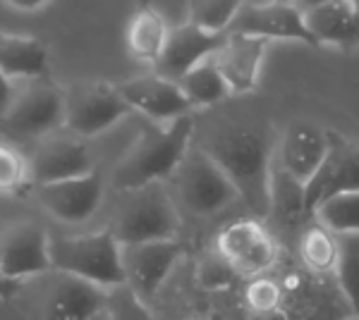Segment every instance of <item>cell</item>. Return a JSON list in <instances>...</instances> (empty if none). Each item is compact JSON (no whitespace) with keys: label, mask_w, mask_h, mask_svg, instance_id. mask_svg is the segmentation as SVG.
Listing matches in <instances>:
<instances>
[{"label":"cell","mask_w":359,"mask_h":320,"mask_svg":"<svg viewBox=\"0 0 359 320\" xmlns=\"http://www.w3.org/2000/svg\"><path fill=\"white\" fill-rule=\"evenodd\" d=\"M228 174L240 199L254 218L271 215V177H273L276 139L259 122H228L206 134L199 146Z\"/></svg>","instance_id":"obj_1"},{"label":"cell","mask_w":359,"mask_h":320,"mask_svg":"<svg viewBox=\"0 0 359 320\" xmlns=\"http://www.w3.org/2000/svg\"><path fill=\"white\" fill-rule=\"evenodd\" d=\"M196 122L192 115H184L170 125L151 127L139 134L132 148L113 170V187L125 194L149 184H163L177 172L182 160L192 151Z\"/></svg>","instance_id":"obj_2"},{"label":"cell","mask_w":359,"mask_h":320,"mask_svg":"<svg viewBox=\"0 0 359 320\" xmlns=\"http://www.w3.org/2000/svg\"><path fill=\"white\" fill-rule=\"evenodd\" d=\"M50 263L60 275L79 277L106 292L127 284L123 246L108 227L89 232V235L50 239Z\"/></svg>","instance_id":"obj_3"},{"label":"cell","mask_w":359,"mask_h":320,"mask_svg":"<svg viewBox=\"0 0 359 320\" xmlns=\"http://www.w3.org/2000/svg\"><path fill=\"white\" fill-rule=\"evenodd\" d=\"M120 246L172 242L180 230V208L165 184L125 191L108 225Z\"/></svg>","instance_id":"obj_4"},{"label":"cell","mask_w":359,"mask_h":320,"mask_svg":"<svg viewBox=\"0 0 359 320\" xmlns=\"http://www.w3.org/2000/svg\"><path fill=\"white\" fill-rule=\"evenodd\" d=\"M172 199L177 208L196 218H211L223 213L240 199L235 184L228 179L201 148H192L177 172L172 174Z\"/></svg>","instance_id":"obj_5"},{"label":"cell","mask_w":359,"mask_h":320,"mask_svg":"<svg viewBox=\"0 0 359 320\" xmlns=\"http://www.w3.org/2000/svg\"><path fill=\"white\" fill-rule=\"evenodd\" d=\"M60 125H65V94L57 86L39 79L27 89L17 91L13 108L0 122V134L5 141H32L46 139Z\"/></svg>","instance_id":"obj_6"},{"label":"cell","mask_w":359,"mask_h":320,"mask_svg":"<svg viewBox=\"0 0 359 320\" xmlns=\"http://www.w3.org/2000/svg\"><path fill=\"white\" fill-rule=\"evenodd\" d=\"M132 108L113 84H82L65 94V127L79 139H94L127 118Z\"/></svg>","instance_id":"obj_7"},{"label":"cell","mask_w":359,"mask_h":320,"mask_svg":"<svg viewBox=\"0 0 359 320\" xmlns=\"http://www.w3.org/2000/svg\"><path fill=\"white\" fill-rule=\"evenodd\" d=\"M216 249L230 270L245 277H262L276 263L278 244L259 218H237L218 232Z\"/></svg>","instance_id":"obj_8"},{"label":"cell","mask_w":359,"mask_h":320,"mask_svg":"<svg viewBox=\"0 0 359 320\" xmlns=\"http://www.w3.org/2000/svg\"><path fill=\"white\" fill-rule=\"evenodd\" d=\"M340 194H359V141L328 130V155L304 187L309 220L321 203Z\"/></svg>","instance_id":"obj_9"},{"label":"cell","mask_w":359,"mask_h":320,"mask_svg":"<svg viewBox=\"0 0 359 320\" xmlns=\"http://www.w3.org/2000/svg\"><path fill=\"white\" fill-rule=\"evenodd\" d=\"M29 170H32V184L41 187V184L67 182V179L96 172V158L84 139L74 134H67V137L50 134L32 151Z\"/></svg>","instance_id":"obj_10"},{"label":"cell","mask_w":359,"mask_h":320,"mask_svg":"<svg viewBox=\"0 0 359 320\" xmlns=\"http://www.w3.org/2000/svg\"><path fill=\"white\" fill-rule=\"evenodd\" d=\"M103 196H106V177L98 170L86 177L34 187L39 208L65 225H82L94 218Z\"/></svg>","instance_id":"obj_11"},{"label":"cell","mask_w":359,"mask_h":320,"mask_svg":"<svg viewBox=\"0 0 359 320\" xmlns=\"http://www.w3.org/2000/svg\"><path fill=\"white\" fill-rule=\"evenodd\" d=\"M228 34H245L266 41H302L306 46H318L306 29L302 8L294 3H242Z\"/></svg>","instance_id":"obj_12"},{"label":"cell","mask_w":359,"mask_h":320,"mask_svg":"<svg viewBox=\"0 0 359 320\" xmlns=\"http://www.w3.org/2000/svg\"><path fill=\"white\" fill-rule=\"evenodd\" d=\"M0 265L10 280H29L53 270L50 237L36 223H17L0 237Z\"/></svg>","instance_id":"obj_13"},{"label":"cell","mask_w":359,"mask_h":320,"mask_svg":"<svg viewBox=\"0 0 359 320\" xmlns=\"http://www.w3.org/2000/svg\"><path fill=\"white\" fill-rule=\"evenodd\" d=\"M182 244L172 242H151L123 246V267L127 277V287L147 304L158 292L170 270L182 258Z\"/></svg>","instance_id":"obj_14"},{"label":"cell","mask_w":359,"mask_h":320,"mask_svg":"<svg viewBox=\"0 0 359 320\" xmlns=\"http://www.w3.org/2000/svg\"><path fill=\"white\" fill-rule=\"evenodd\" d=\"M120 96L132 108V113H139L144 118L158 125H170L184 115H192V103L182 94L180 84L168 81L158 74H147V77L130 79L118 86Z\"/></svg>","instance_id":"obj_15"},{"label":"cell","mask_w":359,"mask_h":320,"mask_svg":"<svg viewBox=\"0 0 359 320\" xmlns=\"http://www.w3.org/2000/svg\"><path fill=\"white\" fill-rule=\"evenodd\" d=\"M328 155V130L311 122H294L285 130L278 144V167L299 184H309Z\"/></svg>","instance_id":"obj_16"},{"label":"cell","mask_w":359,"mask_h":320,"mask_svg":"<svg viewBox=\"0 0 359 320\" xmlns=\"http://www.w3.org/2000/svg\"><path fill=\"white\" fill-rule=\"evenodd\" d=\"M225 39H228V34H206L194 25L172 29L170 36H168L163 55L154 65L156 74L177 84L196 65H201L204 60L216 55L225 43Z\"/></svg>","instance_id":"obj_17"},{"label":"cell","mask_w":359,"mask_h":320,"mask_svg":"<svg viewBox=\"0 0 359 320\" xmlns=\"http://www.w3.org/2000/svg\"><path fill=\"white\" fill-rule=\"evenodd\" d=\"M271 41L259 36H245V34H228L213 62L221 69L223 79L228 81L230 94H249L257 89L262 60L269 50Z\"/></svg>","instance_id":"obj_18"},{"label":"cell","mask_w":359,"mask_h":320,"mask_svg":"<svg viewBox=\"0 0 359 320\" xmlns=\"http://www.w3.org/2000/svg\"><path fill=\"white\" fill-rule=\"evenodd\" d=\"M108 292L79 277L57 275L50 292L46 294L43 320H91L106 311Z\"/></svg>","instance_id":"obj_19"},{"label":"cell","mask_w":359,"mask_h":320,"mask_svg":"<svg viewBox=\"0 0 359 320\" xmlns=\"http://www.w3.org/2000/svg\"><path fill=\"white\" fill-rule=\"evenodd\" d=\"M0 74L10 81H39L48 74V48L36 36L0 32Z\"/></svg>","instance_id":"obj_20"},{"label":"cell","mask_w":359,"mask_h":320,"mask_svg":"<svg viewBox=\"0 0 359 320\" xmlns=\"http://www.w3.org/2000/svg\"><path fill=\"white\" fill-rule=\"evenodd\" d=\"M302 13L316 43H335L340 48L355 46V3H314L302 8Z\"/></svg>","instance_id":"obj_21"},{"label":"cell","mask_w":359,"mask_h":320,"mask_svg":"<svg viewBox=\"0 0 359 320\" xmlns=\"http://www.w3.org/2000/svg\"><path fill=\"white\" fill-rule=\"evenodd\" d=\"M168 36H170V27L165 25L163 17L156 13L151 5H144V8H139L130 17V25H127V53L137 62H151V65H156L165 50Z\"/></svg>","instance_id":"obj_22"},{"label":"cell","mask_w":359,"mask_h":320,"mask_svg":"<svg viewBox=\"0 0 359 320\" xmlns=\"http://www.w3.org/2000/svg\"><path fill=\"white\" fill-rule=\"evenodd\" d=\"M271 215L283 227H297L309 220L306 215V199H304V184L292 179L280 167H273L271 177Z\"/></svg>","instance_id":"obj_23"},{"label":"cell","mask_w":359,"mask_h":320,"mask_svg":"<svg viewBox=\"0 0 359 320\" xmlns=\"http://www.w3.org/2000/svg\"><path fill=\"white\" fill-rule=\"evenodd\" d=\"M182 94L192 103V108H211L230 96V86L223 79L221 69L216 67L213 57H208L201 65H196L187 77L177 81Z\"/></svg>","instance_id":"obj_24"},{"label":"cell","mask_w":359,"mask_h":320,"mask_svg":"<svg viewBox=\"0 0 359 320\" xmlns=\"http://www.w3.org/2000/svg\"><path fill=\"white\" fill-rule=\"evenodd\" d=\"M299 258L314 272H331L338 265V237L316 220L302 230L299 237Z\"/></svg>","instance_id":"obj_25"},{"label":"cell","mask_w":359,"mask_h":320,"mask_svg":"<svg viewBox=\"0 0 359 320\" xmlns=\"http://www.w3.org/2000/svg\"><path fill=\"white\" fill-rule=\"evenodd\" d=\"M314 220L338 235H359V194H340L314 211Z\"/></svg>","instance_id":"obj_26"},{"label":"cell","mask_w":359,"mask_h":320,"mask_svg":"<svg viewBox=\"0 0 359 320\" xmlns=\"http://www.w3.org/2000/svg\"><path fill=\"white\" fill-rule=\"evenodd\" d=\"M338 284L352 313L359 316V235H338Z\"/></svg>","instance_id":"obj_27"},{"label":"cell","mask_w":359,"mask_h":320,"mask_svg":"<svg viewBox=\"0 0 359 320\" xmlns=\"http://www.w3.org/2000/svg\"><path fill=\"white\" fill-rule=\"evenodd\" d=\"M32 182L29 155L22 153L15 144L0 139V194H15Z\"/></svg>","instance_id":"obj_28"},{"label":"cell","mask_w":359,"mask_h":320,"mask_svg":"<svg viewBox=\"0 0 359 320\" xmlns=\"http://www.w3.org/2000/svg\"><path fill=\"white\" fill-rule=\"evenodd\" d=\"M242 3H189V25L206 34H228Z\"/></svg>","instance_id":"obj_29"},{"label":"cell","mask_w":359,"mask_h":320,"mask_svg":"<svg viewBox=\"0 0 359 320\" xmlns=\"http://www.w3.org/2000/svg\"><path fill=\"white\" fill-rule=\"evenodd\" d=\"M245 301L254 313H271L280 306L283 289L276 280H271L266 275L254 277V280H249L245 289Z\"/></svg>","instance_id":"obj_30"},{"label":"cell","mask_w":359,"mask_h":320,"mask_svg":"<svg viewBox=\"0 0 359 320\" xmlns=\"http://www.w3.org/2000/svg\"><path fill=\"white\" fill-rule=\"evenodd\" d=\"M108 313L113 320H154L147 304L130 287H118L108 292Z\"/></svg>","instance_id":"obj_31"},{"label":"cell","mask_w":359,"mask_h":320,"mask_svg":"<svg viewBox=\"0 0 359 320\" xmlns=\"http://www.w3.org/2000/svg\"><path fill=\"white\" fill-rule=\"evenodd\" d=\"M17 98V89L15 84L10 79H5L3 74H0V122L5 120V115H8V110L13 108Z\"/></svg>","instance_id":"obj_32"},{"label":"cell","mask_w":359,"mask_h":320,"mask_svg":"<svg viewBox=\"0 0 359 320\" xmlns=\"http://www.w3.org/2000/svg\"><path fill=\"white\" fill-rule=\"evenodd\" d=\"M10 10H15V13H41L43 8H48V3H41V0H13V3H8Z\"/></svg>","instance_id":"obj_33"},{"label":"cell","mask_w":359,"mask_h":320,"mask_svg":"<svg viewBox=\"0 0 359 320\" xmlns=\"http://www.w3.org/2000/svg\"><path fill=\"white\" fill-rule=\"evenodd\" d=\"M355 46H359V3H355Z\"/></svg>","instance_id":"obj_34"},{"label":"cell","mask_w":359,"mask_h":320,"mask_svg":"<svg viewBox=\"0 0 359 320\" xmlns=\"http://www.w3.org/2000/svg\"><path fill=\"white\" fill-rule=\"evenodd\" d=\"M91 320H113V318H111V313H108V308H106V311L96 313V316H94V318H91Z\"/></svg>","instance_id":"obj_35"},{"label":"cell","mask_w":359,"mask_h":320,"mask_svg":"<svg viewBox=\"0 0 359 320\" xmlns=\"http://www.w3.org/2000/svg\"><path fill=\"white\" fill-rule=\"evenodd\" d=\"M347 320H359V316H352V318H347Z\"/></svg>","instance_id":"obj_36"}]
</instances>
